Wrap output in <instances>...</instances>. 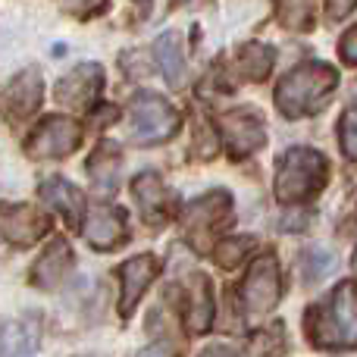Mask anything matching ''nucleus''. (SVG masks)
<instances>
[{
    "instance_id": "nucleus-1",
    "label": "nucleus",
    "mask_w": 357,
    "mask_h": 357,
    "mask_svg": "<svg viewBox=\"0 0 357 357\" xmlns=\"http://www.w3.org/2000/svg\"><path fill=\"white\" fill-rule=\"evenodd\" d=\"M339 88V73L335 66L320 60H307L301 66H295L276 88V107L282 116L289 119H301V116H314L320 113V107Z\"/></svg>"
},
{
    "instance_id": "nucleus-2",
    "label": "nucleus",
    "mask_w": 357,
    "mask_h": 357,
    "mask_svg": "<svg viewBox=\"0 0 357 357\" xmlns=\"http://www.w3.org/2000/svg\"><path fill=\"white\" fill-rule=\"evenodd\" d=\"M307 335L320 348H357V282H342L326 307L307 310Z\"/></svg>"
},
{
    "instance_id": "nucleus-3",
    "label": "nucleus",
    "mask_w": 357,
    "mask_h": 357,
    "mask_svg": "<svg viewBox=\"0 0 357 357\" xmlns=\"http://www.w3.org/2000/svg\"><path fill=\"white\" fill-rule=\"evenodd\" d=\"M329 178V163L314 148H291L285 151L276 169V201L279 204H304L320 195Z\"/></svg>"
},
{
    "instance_id": "nucleus-4",
    "label": "nucleus",
    "mask_w": 357,
    "mask_h": 357,
    "mask_svg": "<svg viewBox=\"0 0 357 357\" xmlns=\"http://www.w3.org/2000/svg\"><path fill=\"white\" fill-rule=\"evenodd\" d=\"M129 119H132V132L142 144H160L167 138H173L182 126V116L167 98L154 91H142L132 98L129 107Z\"/></svg>"
},
{
    "instance_id": "nucleus-5",
    "label": "nucleus",
    "mask_w": 357,
    "mask_h": 357,
    "mask_svg": "<svg viewBox=\"0 0 357 357\" xmlns=\"http://www.w3.org/2000/svg\"><path fill=\"white\" fill-rule=\"evenodd\" d=\"M216 129H220L226 154L232 160H245L266 144V123L254 107H235V110L220 113Z\"/></svg>"
},
{
    "instance_id": "nucleus-6",
    "label": "nucleus",
    "mask_w": 357,
    "mask_h": 357,
    "mask_svg": "<svg viewBox=\"0 0 357 357\" xmlns=\"http://www.w3.org/2000/svg\"><path fill=\"white\" fill-rule=\"evenodd\" d=\"M229 222H232V195L222 188L201 195L185 210V232H188V241H195L197 251H207L216 229L229 226Z\"/></svg>"
},
{
    "instance_id": "nucleus-7",
    "label": "nucleus",
    "mask_w": 357,
    "mask_h": 357,
    "mask_svg": "<svg viewBox=\"0 0 357 357\" xmlns=\"http://www.w3.org/2000/svg\"><path fill=\"white\" fill-rule=\"evenodd\" d=\"M282 285H279V260L273 251L260 254L257 260H251L241 282V301H245L248 317H266L279 304Z\"/></svg>"
},
{
    "instance_id": "nucleus-8",
    "label": "nucleus",
    "mask_w": 357,
    "mask_h": 357,
    "mask_svg": "<svg viewBox=\"0 0 357 357\" xmlns=\"http://www.w3.org/2000/svg\"><path fill=\"white\" fill-rule=\"evenodd\" d=\"M82 144V126L69 116H47L35 126L25 142V154L31 160H60Z\"/></svg>"
},
{
    "instance_id": "nucleus-9",
    "label": "nucleus",
    "mask_w": 357,
    "mask_h": 357,
    "mask_svg": "<svg viewBox=\"0 0 357 357\" xmlns=\"http://www.w3.org/2000/svg\"><path fill=\"white\" fill-rule=\"evenodd\" d=\"M50 232V216L31 204H0V238L16 248H31Z\"/></svg>"
},
{
    "instance_id": "nucleus-10",
    "label": "nucleus",
    "mask_w": 357,
    "mask_h": 357,
    "mask_svg": "<svg viewBox=\"0 0 357 357\" xmlns=\"http://www.w3.org/2000/svg\"><path fill=\"white\" fill-rule=\"evenodd\" d=\"M41 98H44L41 69H35V66L22 69L0 91V116L13 119V123H22V119H29L41 107Z\"/></svg>"
},
{
    "instance_id": "nucleus-11",
    "label": "nucleus",
    "mask_w": 357,
    "mask_h": 357,
    "mask_svg": "<svg viewBox=\"0 0 357 357\" xmlns=\"http://www.w3.org/2000/svg\"><path fill=\"white\" fill-rule=\"evenodd\" d=\"M157 273H160V260L154 254H138V257H129L119 266V314L132 317L135 304L142 301V295L157 279Z\"/></svg>"
},
{
    "instance_id": "nucleus-12",
    "label": "nucleus",
    "mask_w": 357,
    "mask_h": 357,
    "mask_svg": "<svg viewBox=\"0 0 357 357\" xmlns=\"http://www.w3.org/2000/svg\"><path fill=\"white\" fill-rule=\"evenodd\" d=\"M100 88H104V69L98 63H82L69 75H63L56 85V100L66 104L69 110H88L98 100Z\"/></svg>"
},
{
    "instance_id": "nucleus-13",
    "label": "nucleus",
    "mask_w": 357,
    "mask_h": 357,
    "mask_svg": "<svg viewBox=\"0 0 357 357\" xmlns=\"http://www.w3.org/2000/svg\"><path fill=\"white\" fill-rule=\"evenodd\" d=\"M85 238L94 251H116L129 241L126 232V213L119 207H91L85 216Z\"/></svg>"
},
{
    "instance_id": "nucleus-14",
    "label": "nucleus",
    "mask_w": 357,
    "mask_h": 357,
    "mask_svg": "<svg viewBox=\"0 0 357 357\" xmlns=\"http://www.w3.org/2000/svg\"><path fill=\"white\" fill-rule=\"evenodd\" d=\"M73 264H75V254L73 248H69L66 238H54L47 248H44V254L35 260V266H31V285L35 289H56V285H63V279L73 273Z\"/></svg>"
},
{
    "instance_id": "nucleus-15",
    "label": "nucleus",
    "mask_w": 357,
    "mask_h": 357,
    "mask_svg": "<svg viewBox=\"0 0 357 357\" xmlns=\"http://www.w3.org/2000/svg\"><path fill=\"white\" fill-rule=\"evenodd\" d=\"M132 197L142 207V216L151 222V226H160V222L169 220V191L163 185L160 173L148 169V173L132 178Z\"/></svg>"
},
{
    "instance_id": "nucleus-16",
    "label": "nucleus",
    "mask_w": 357,
    "mask_h": 357,
    "mask_svg": "<svg viewBox=\"0 0 357 357\" xmlns=\"http://www.w3.org/2000/svg\"><path fill=\"white\" fill-rule=\"evenodd\" d=\"M38 195H41L44 204H50L54 210H60L69 229L82 226V216H85V195H82L73 182H66V178H60V176H50V178L41 182Z\"/></svg>"
},
{
    "instance_id": "nucleus-17",
    "label": "nucleus",
    "mask_w": 357,
    "mask_h": 357,
    "mask_svg": "<svg viewBox=\"0 0 357 357\" xmlns=\"http://www.w3.org/2000/svg\"><path fill=\"white\" fill-rule=\"evenodd\" d=\"M213 314H216V304H213L210 279L204 276V273H195V276L188 279V310H185V326H188V333H195V335L210 333Z\"/></svg>"
},
{
    "instance_id": "nucleus-18",
    "label": "nucleus",
    "mask_w": 357,
    "mask_h": 357,
    "mask_svg": "<svg viewBox=\"0 0 357 357\" xmlns=\"http://www.w3.org/2000/svg\"><path fill=\"white\" fill-rule=\"evenodd\" d=\"M85 169H88L91 182L98 185L100 191H113L116 188L119 169H123V151H119L113 142H100L98 148L91 151V157H88Z\"/></svg>"
},
{
    "instance_id": "nucleus-19",
    "label": "nucleus",
    "mask_w": 357,
    "mask_h": 357,
    "mask_svg": "<svg viewBox=\"0 0 357 357\" xmlns=\"http://www.w3.org/2000/svg\"><path fill=\"white\" fill-rule=\"evenodd\" d=\"M276 63V50L264 41H248L238 47V73L248 82H264L273 73Z\"/></svg>"
},
{
    "instance_id": "nucleus-20",
    "label": "nucleus",
    "mask_w": 357,
    "mask_h": 357,
    "mask_svg": "<svg viewBox=\"0 0 357 357\" xmlns=\"http://www.w3.org/2000/svg\"><path fill=\"white\" fill-rule=\"evenodd\" d=\"M154 56H157V66H160L163 79H167L169 85H182V79H185V54H182V41H178L176 31H167V35L157 38Z\"/></svg>"
},
{
    "instance_id": "nucleus-21",
    "label": "nucleus",
    "mask_w": 357,
    "mask_h": 357,
    "mask_svg": "<svg viewBox=\"0 0 357 357\" xmlns=\"http://www.w3.org/2000/svg\"><path fill=\"white\" fill-rule=\"evenodd\" d=\"M3 333H6V335H0V339H3L0 351L29 354V351H35V348H38V335H41V320H38L35 314H25L22 320L6 323Z\"/></svg>"
},
{
    "instance_id": "nucleus-22",
    "label": "nucleus",
    "mask_w": 357,
    "mask_h": 357,
    "mask_svg": "<svg viewBox=\"0 0 357 357\" xmlns=\"http://www.w3.org/2000/svg\"><path fill=\"white\" fill-rule=\"evenodd\" d=\"M279 22L291 31H307L314 29L317 19V0H279Z\"/></svg>"
},
{
    "instance_id": "nucleus-23",
    "label": "nucleus",
    "mask_w": 357,
    "mask_h": 357,
    "mask_svg": "<svg viewBox=\"0 0 357 357\" xmlns=\"http://www.w3.org/2000/svg\"><path fill=\"white\" fill-rule=\"evenodd\" d=\"M333 270H335V254L329 251V248L317 245V248H307V251L301 254L304 282H323Z\"/></svg>"
},
{
    "instance_id": "nucleus-24",
    "label": "nucleus",
    "mask_w": 357,
    "mask_h": 357,
    "mask_svg": "<svg viewBox=\"0 0 357 357\" xmlns=\"http://www.w3.org/2000/svg\"><path fill=\"white\" fill-rule=\"evenodd\" d=\"M251 248H254L251 235H226V238L216 241L213 254H216V260H220L226 270H232V266H238L241 260L251 254Z\"/></svg>"
},
{
    "instance_id": "nucleus-25",
    "label": "nucleus",
    "mask_w": 357,
    "mask_h": 357,
    "mask_svg": "<svg viewBox=\"0 0 357 357\" xmlns=\"http://www.w3.org/2000/svg\"><path fill=\"white\" fill-rule=\"evenodd\" d=\"M339 144L348 160L357 163V110H348L339 123Z\"/></svg>"
},
{
    "instance_id": "nucleus-26",
    "label": "nucleus",
    "mask_w": 357,
    "mask_h": 357,
    "mask_svg": "<svg viewBox=\"0 0 357 357\" xmlns=\"http://www.w3.org/2000/svg\"><path fill=\"white\" fill-rule=\"evenodd\" d=\"M60 6L66 13L79 19H88V16H98V13L107 10V0H60Z\"/></svg>"
},
{
    "instance_id": "nucleus-27",
    "label": "nucleus",
    "mask_w": 357,
    "mask_h": 357,
    "mask_svg": "<svg viewBox=\"0 0 357 357\" xmlns=\"http://www.w3.org/2000/svg\"><path fill=\"white\" fill-rule=\"evenodd\" d=\"M339 54H342V60L345 63H354L357 66V25L354 29H348L345 38L339 41Z\"/></svg>"
},
{
    "instance_id": "nucleus-28",
    "label": "nucleus",
    "mask_w": 357,
    "mask_h": 357,
    "mask_svg": "<svg viewBox=\"0 0 357 357\" xmlns=\"http://www.w3.org/2000/svg\"><path fill=\"white\" fill-rule=\"evenodd\" d=\"M354 6H357V0H326V10L333 19H345Z\"/></svg>"
},
{
    "instance_id": "nucleus-29",
    "label": "nucleus",
    "mask_w": 357,
    "mask_h": 357,
    "mask_svg": "<svg viewBox=\"0 0 357 357\" xmlns=\"http://www.w3.org/2000/svg\"><path fill=\"white\" fill-rule=\"evenodd\" d=\"M116 116H119V110H116V107H98V116L91 119V126H98V129H100V126L113 123V119H116Z\"/></svg>"
},
{
    "instance_id": "nucleus-30",
    "label": "nucleus",
    "mask_w": 357,
    "mask_h": 357,
    "mask_svg": "<svg viewBox=\"0 0 357 357\" xmlns=\"http://www.w3.org/2000/svg\"><path fill=\"white\" fill-rule=\"evenodd\" d=\"M204 354H235V348H226V345H210Z\"/></svg>"
},
{
    "instance_id": "nucleus-31",
    "label": "nucleus",
    "mask_w": 357,
    "mask_h": 357,
    "mask_svg": "<svg viewBox=\"0 0 357 357\" xmlns=\"http://www.w3.org/2000/svg\"><path fill=\"white\" fill-rule=\"evenodd\" d=\"M351 266H354V273H357V248H354V260H351Z\"/></svg>"
},
{
    "instance_id": "nucleus-32",
    "label": "nucleus",
    "mask_w": 357,
    "mask_h": 357,
    "mask_svg": "<svg viewBox=\"0 0 357 357\" xmlns=\"http://www.w3.org/2000/svg\"><path fill=\"white\" fill-rule=\"evenodd\" d=\"M354 94H357V88H354Z\"/></svg>"
}]
</instances>
